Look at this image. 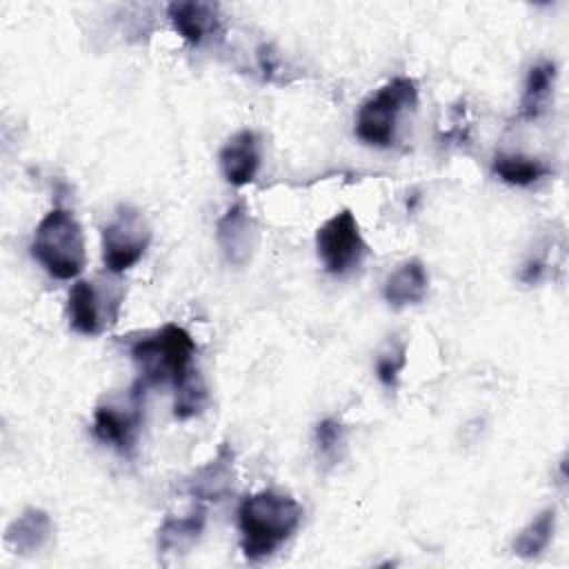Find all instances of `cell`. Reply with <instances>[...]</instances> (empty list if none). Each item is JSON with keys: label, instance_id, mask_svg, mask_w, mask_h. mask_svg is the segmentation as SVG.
Returning a JSON list of instances; mask_svg holds the SVG:
<instances>
[{"label": "cell", "instance_id": "6da1fadb", "mask_svg": "<svg viewBox=\"0 0 569 569\" xmlns=\"http://www.w3.org/2000/svg\"><path fill=\"white\" fill-rule=\"evenodd\" d=\"M240 549L249 562L271 558L302 522V505L284 491L260 489L242 498L236 511Z\"/></svg>", "mask_w": 569, "mask_h": 569}, {"label": "cell", "instance_id": "7a4b0ae2", "mask_svg": "<svg viewBox=\"0 0 569 569\" xmlns=\"http://www.w3.org/2000/svg\"><path fill=\"white\" fill-rule=\"evenodd\" d=\"M129 356L144 387L169 382L176 389L196 371V342L184 327L173 322L133 340Z\"/></svg>", "mask_w": 569, "mask_h": 569}, {"label": "cell", "instance_id": "3957f363", "mask_svg": "<svg viewBox=\"0 0 569 569\" xmlns=\"http://www.w3.org/2000/svg\"><path fill=\"white\" fill-rule=\"evenodd\" d=\"M31 256L56 280H73L82 273L87 247L73 211L53 207L44 213L31 238Z\"/></svg>", "mask_w": 569, "mask_h": 569}, {"label": "cell", "instance_id": "277c9868", "mask_svg": "<svg viewBox=\"0 0 569 569\" xmlns=\"http://www.w3.org/2000/svg\"><path fill=\"white\" fill-rule=\"evenodd\" d=\"M418 104V82L409 76H396L378 87L360 107L353 120L356 138L376 149L396 142L400 120Z\"/></svg>", "mask_w": 569, "mask_h": 569}, {"label": "cell", "instance_id": "5b68a950", "mask_svg": "<svg viewBox=\"0 0 569 569\" xmlns=\"http://www.w3.org/2000/svg\"><path fill=\"white\" fill-rule=\"evenodd\" d=\"M124 300V291L120 282L113 278H80L69 289L67 316L69 325L76 333L82 336H100L111 325H116L120 316V307Z\"/></svg>", "mask_w": 569, "mask_h": 569}, {"label": "cell", "instance_id": "8992f818", "mask_svg": "<svg viewBox=\"0 0 569 569\" xmlns=\"http://www.w3.org/2000/svg\"><path fill=\"white\" fill-rule=\"evenodd\" d=\"M151 236V224L140 209L131 204L118 207L102 227V264L107 273L120 276L136 267L144 258Z\"/></svg>", "mask_w": 569, "mask_h": 569}, {"label": "cell", "instance_id": "52a82bcc", "mask_svg": "<svg viewBox=\"0 0 569 569\" xmlns=\"http://www.w3.org/2000/svg\"><path fill=\"white\" fill-rule=\"evenodd\" d=\"M316 253L325 271L336 278H345L362 264L367 256V242L351 209L336 211L318 227Z\"/></svg>", "mask_w": 569, "mask_h": 569}, {"label": "cell", "instance_id": "ba28073f", "mask_svg": "<svg viewBox=\"0 0 569 569\" xmlns=\"http://www.w3.org/2000/svg\"><path fill=\"white\" fill-rule=\"evenodd\" d=\"M144 385L136 380L122 400H104L93 409L91 431L96 440L129 453L138 440L144 407Z\"/></svg>", "mask_w": 569, "mask_h": 569}, {"label": "cell", "instance_id": "9c48e42d", "mask_svg": "<svg viewBox=\"0 0 569 569\" xmlns=\"http://www.w3.org/2000/svg\"><path fill=\"white\" fill-rule=\"evenodd\" d=\"M216 242L231 267H247L258 247V222L244 200L227 207L216 222Z\"/></svg>", "mask_w": 569, "mask_h": 569}, {"label": "cell", "instance_id": "30bf717a", "mask_svg": "<svg viewBox=\"0 0 569 569\" xmlns=\"http://www.w3.org/2000/svg\"><path fill=\"white\" fill-rule=\"evenodd\" d=\"M236 482V451L231 442H220L216 453L200 465L187 480L184 491L193 498V502L209 505L222 500Z\"/></svg>", "mask_w": 569, "mask_h": 569}, {"label": "cell", "instance_id": "8fae6325", "mask_svg": "<svg viewBox=\"0 0 569 569\" xmlns=\"http://www.w3.org/2000/svg\"><path fill=\"white\" fill-rule=\"evenodd\" d=\"M204 525H207V507L200 502H193V507L187 513L164 516L156 533L160 562L169 565L176 558L187 556L202 538Z\"/></svg>", "mask_w": 569, "mask_h": 569}, {"label": "cell", "instance_id": "7c38bea8", "mask_svg": "<svg viewBox=\"0 0 569 569\" xmlns=\"http://www.w3.org/2000/svg\"><path fill=\"white\" fill-rule=\"evenodd\" d=\"M167 18L173 31L191 47H200L222 31V16L216 2L176 0L167 4Z\"/></svg>", "mask_w": 569, "mask_h": 569}, {"label": "cell", "instance_id": "4fadbf2b", "mask_svg": "<svg viewBox=\"0 0 569 569\" xmlns=\"http://www.w3.org/2000/svg\"><path fill=\"white\" fill-rule=\"evenodd\" d=\"M222 178L231 187H244L256 180L262 162V142L253 129H240L222 144L218 153Z\"/></svg>", "mask_w": 569, "mask_h": 569}, {"label": "cell", "instance_id": "5bb4252c", "mask_svg": "<svg viewBox=\"0 0 569 569\" xmlns=\"http://www.w3.org/2000/svg\"><path fill=\"white\" fill-rule=\"evenodd\" d=\"M429 291V273L422 260L411 258L398 264L385 280L382 296L393 309L420 305Z\"/></svg>", "mask_w": 569, "mask_h": 569}, {"label": "cell", "instance_id": "9a60e30c", "mask_svg": "<svg viewBox=\"0 0 569 569\" xmlns=\"http://www.w3.org/2000/svg\"><path fill=\"white\" fill-rule=\"evenodd\" d=\"M53 536V520L44 509L27 507L18 518H13L4 531V542L20 556H31L40 551Z\"/></svg>", "mask_w": 569, "mask_h": 569}, {"label": "cell", "instance_id": "2e32d148", "mask_svg": "<svg viewBox=\"0 0 569 569\" xmlns=\"http://www.w3.org/2000/svg\"><path fill=\"white\" fill-rule=\"evenodd\" d=\"M558 80V67L551 60H538L529 67L520 104H518V118L525 122L538 120L553 100V89Z\"/></svg>", "mask_w": 569, "mask_h": 569}, {"label": "cell", "instance_id": "e0dca14e", "mask_svg": "<svg viewBox=\"0 0 569 569\" xmlns=\"http://www.w3.org/2000/svg\"><path fill=\"white\" fill-rule=\"evenodd\" d=\"M491 171L498 180L511 187H531L553 173L545 160L513 151L496 153L491 160Z\"/></svg>", "mask_w": 569, "mask_h": 569}, {"label": "cell", "instance_id": "ac0fdd59", "mask_svg": "<svg viewBox=\"0 0 569 569\" xmlns=\"http://www.w3.org/2000/svg\"><path fill=\"white\" fill-rule=\"evenodd\" d=\"M556 531V507H545L538 516H533L511 540V551L518 558H536L540 556L549 542L553 540Z\"/></svg>", "mask_w": 569, "mask_h": 569}, {"label": "cell", "instance_id": "d6986e66", "mask_svg": "<svg viewBox=\"0 0 569 569\" xmlns=\"http://www.w3.org/2000/svg\"><path fill=\"white\" fill-rule=\"evenodd\" d=\"M209 402V391L207 385L200 376V371L196 369L187 380H182L176 387V400H173V416L178 420H189L196 418L204 411Z\"/></svg>", "mask_w": 569, "mask_h": 569}, {"label": "cell", "instance_id": "ffe728a7", "mask_svg": "<svg viewBox=\"0 0 569 569\" xmlns=\"http://www.w3.org/2000/svg\"><path fill=\"white\" fill-rule=\"evenodd\" d=\"M313 442L318 458L327 465H336L345 447V425L333 416L322 418L313 429Z\"/></svg>", "mask_w": 569, "mask_h": 569}, {"label": "cell", "instance_id": "44dd1931", "mask_svg": "<svg viewBox=\"0 0 569 569\" xmlns=\"http://www.w3.org/2000/svg\"><path fill=\"white\" fill-rule=\"evenodd\" d=\"M407 365V342L402 338L389 340L376 358V378L382 387L396 389L398 378Z\"/></svg>", "mask_w": 569, "mask_h": 569}]
</instances>
